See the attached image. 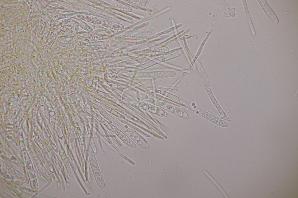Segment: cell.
<instances>
[{"label":"cell","mask_w":298,"mask_h":198,"mask_svg":"<svg viewBox=\"0 0 298 198\" xmlns=\"http://www.w3.org/2000/svg\"><path fill=\"white\" fill-rule=\"evenodd\" d=\"M260 1L259 3L260 5L269 17L274 23L277 24L278 22L277 18L267 5L266 1L264 0H261Z\"/></svg>","instance_id":"cell-1"}]
</instances>
